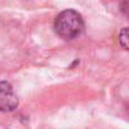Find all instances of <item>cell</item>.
I'll use <instances>...</instances> for the list:
<instances>
[{"label":"cell","instance_id":"1","mask_svg":"<svg viewBox=\"0 0 129 129\" xmlns=\"http://www.w3.org/2000/svg\"><path fill=\"white\" fill-rule=\"evenodd\" d=\"M56 33L64 39H74L84 30V20L75 10H64L54 19Z\"/></svg>","mask_w":129,"mask_h":129},{"label":"cell","instance_id":"2","mask_svg":"<svg viewBox=\"0 0 129 129\" xmlns=\"http://www.w3.org/2000/svg\"><path fill=\"white\" fill-rule=\"evenodd\" d=\"M18 96L12 85L7 81L0 82V111H13L18 106Z\"/></svg>","mask_w":129,"mask_h":129},{"label":"cell","instance_id":"3","mask_svg":"<svg viewBox=\"0 0 129 129\" xmlns=\"http://www.w3.org/2000/svg\"><path fill=\"white\" fill-rule=\"evenodd\" d=\"M119 42L124 49H128V29L126 28L121 29V32L119 34Z\"/></svg>","mask_w":129,"mask_h":129}]
</instances>
